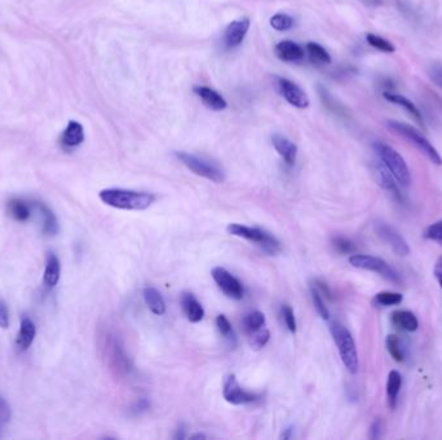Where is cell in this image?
Segmentation results:
<instances>
[{"mask_svg":"<svg viewBox=\"0 0 442 440\" xmlns=\"http://www.w3.org/2000/svg\"><path fill=\"white\" fill-rule=\"evenodd\" d=\"M175 155L181 163L184 164L193 173H196V176L205 177V179H210L216 184L224 182L225 173L217 165L210 163L208 160H205L196 155L189 154V153H184V151H178V153H175Z\"/></svg>","mask_w":442,"mask_h":440,"instance_id":"52a82bcc","label":"cell"},{"mask_svg":"<svg viewBox=\"0 0 442 440\" xmlns=\"http://www.w3.org/2000/svg\"><path fill=\"white\" fill-rule=\"evenodd\" d=\"M216 326H217L219 332H220L225 338L230 340V338L234 337L233 329H232V324H230L229 320H228V318H227L225 315H219V317L216 318Z\"/></svg>","mask_w":442,"mask_h":440,"instance_id":"8d00e7d4","label":"cell"},{"mask_svg":"<svg viewBox=\"0 0 442 440\" xmlns=\"http://www.w3.org/2000/svg\"><path fill=\"white\" fill-rule=\"evenodd\" d=\"M330 332L335 341L340 358L345 368L354 375L359 371V354L356 343L353 340L351 332L340 323L334 322L330 324Z\"/></svg>","mask_w":442,"mask_h":440,"instance_id":"277c9868","label":"cell"},{"mask_svg":"<svg viewBox=\"0 0 442 440\" xmlns=\"http://www.w3.org/2000/svg\"><path fill=\"white\" fill-rule=\"evenodd\" d=\"M293 430H294V427H293V426L287 427L286 430H283V432H282V435H281V439H290V438H291V434H293Z\"/></svg>","mask_w":442,"mask_h":440,"instance_id":"bcb514c9","label":"cell"},{"mask_svg":"<svg viewBox=\"0 0 442 440\" xmlns=\"http://www.w3.org/2000/svg\"><path fill=\"white\" fill-rule=\"evenodd\" d=\"M227 230H228L230 235L243 238L250 242H254L262 248L264 252H267L268 254L274 256V254L281 252V245H279V240L262 228H250V226H245L241 224H230Z\"/></svg>","mask_w":442,"mask_h":440,"instance_id":"5b68a950","label":"cell"},{"mask_svg":"<svg viewBox=\"0 0 442 440\" xmlns=\"http://www.w3.org/2000/svg\"><path fill=\"white\" fill-rule=\"evenodd\" d=\"M383 97H384L388 102L393 104V105L405 109V111H406L417 124H420V125L424 127V118H423V114L420 113V110L417 109V105H415L413 101H410L409 98L402 96L400 93H396L394 90H383Z\"/></svg>","mask_w":442,"mask_h":440,"instance_id":"4fadbf2b","label":"cell"},{"mask_svg":"<svg viewBox=\"0 0 442 440\" xmlns=\"http://www.w3.org/2000/svg\"><path fill=\"white\" fill-rule=\"evenodd\" d=\"M9 326V311L7 303L0 300V328L6 329Z\"/></svg>","mask_w":442,"mask_h":440,"instance_id":"60d3db41","label":"cell"},{"mask_svg":"<svg viewBox=\"0 0 442 440\" xmlns=\"http://www.w3.org/2000/svg\"><path fill=\"white\" fill-rule=\"evenodd\" d=\"M33 203L22 199H12L8 202V212L18 222H26L33 216Z\"/></svg>","mask_w":442,"mask_h":440,"instance_id":"cb8c5ba5","label":"cell"},{"mask_svg":"<svg viewBox=\"0 0 442 440\" xmlns=\"http://www.w3.org/2000/svg\"><path fill=\"white\" fill-rule=\"evenodd\" d=\"M387 350L389 352V355L392 357L397 363H403L406 358H408V351L405 345L402 343L401 338L396 334H389L387 337Z\"/></svg>","mask_w":442,"mask_h":440,"instance_id":"484cf974","label":"cell"},{"mask_svg":"<svg viewBox=\"0 0 442 440\" xmlns=\"http://www.w3.org/2000/svg\"><path fill=\"white\" fill-rule=\"evenodd\" d=\"M307 52L309 55L312 62L317 65H330L331 64V56L328 55V50L319 46V43L311 41L307 44Z\"/></svg>","mask_w":442,"mask_h":440,"instance_id":"83f0119b","label":"cell"},{"mask_svg":"<svg viewBox=\"0 0 442 440\" xmlns=\"http://www.w3.org/2000/svg\"><path fill=\"white\" fill-rule=\"evenodd\" d=\"M427 75L437 88L442 90V64L438 62L431 64L427 67Z\"/></svg>","mask_w":442,"mask_h":440,"instance_id":"836d02e7","label":"cell"},{"mask_svg":"<svg viewBox=\"0 0 442 440\" xmlns=\"http://www.w3.org/2000/svg\"><path fill=\"white\" fill-rule=\"evenodd\" d=\"M375 179H377V184L384 188L385 191L392 196L393 199H396L400 203L403 202V195H402L401 190L399 188L400 185L397 184V181L382 163H377L375 165Z\"/></svg>","mask_w":442,"mask_h":440,"instance_id":"5bb4252c","label":"cell"},{"mask_svg":"<svg viewBox=\"0 0 442 440\" xmlns=\"http://www.w3.org/2000/svg\"><path fill=\"white\" fill-rule=\"evenodd\" d=\"M274 52L276 56L285 62H297L304 57V49L293 41H279Z\"/></svg>","mask_w":442,"mask_h":440,"instance_id":"e0dca14e","label":"cell"},{"mask_svg":"<svg viewBox=\"0 0 442 440\" xmlns=\"http://www.w3.org/2000/svg\"><path fill=\"white\" fill-rule=\"evenodd\" d=\"M273 146L277 150L282 159L285 160V163L290 167L294 165L296 162V155H297V146L295 145L293 141L281 136V135H274L272 137Z\"/></svg>","mask_w":442,"mask_h":440,"instance_id":"ac0fdd59","label":"cell"},{"mask_svg":"<svg viewBox=\"0 0 442 440\" xmlns=\"http://www.w3.org/2000/svg\"><path fill=\"white\" fill-rule=\"evenodd\" d=\"M401 373L399 371H391L388 375V381H387V398H388V406L392 411L397 407V398L401 390Z\"/></svg>","mask_w":442,"mask_h":440,"instance_id":"d4e9b609","label":"cell"},{"mask_svg":"<svg viewBox=\"0 0 442 440\" xmlns=\"http://www.w3.org/2000/svg\"><path fill=\"white\" fill-rule=\"evenodd\" d=\"M403 296L397 292H380L374 297V303L379 306H394V305H400Z\"/></svg>","mask_w":442,"mask_h":440,"instance_id":"4dcf8cb0","label":"cell"},{"mask_svg":"<svg viewBox=\"0 0 442 440\" xmlns=\"http://www.w3.org/2000/svg\"><path fill=\"white\" fill-rule=\"evenodd\" d=\"M434 277H436V280L438 282V284L441 287L442 289V257H440L437 262H436V265H434Z\"/></svg>","mask_w":442,"mask_h":440,"instance_id":"7bdbcfd3","label":"cell"},{"mask_svg":"<svg viewBox=\"0 0 442 440\" xmlns=\"http://www.w3.org/2000/svg\"><path fill=\"white\" fill-rule=\"evenodd\" d=\"M60 275H61V265L58 261V257L55 253H48L47 260H46L44 275H43L44 284L48 288H55L58 286Z\"/></svg>","mask_w":442,"mask_h":440,"instance_id":"603a6c76","label":"cell"},{"mask_svg":"<svg viewBox=\"0 0 442 440\" xmlns=\"http://www.w3.org/2000/svg\"><path fill=\"white\" fill-rule=\"evenodd\" d=\"M383 429H384L383 421H382L380 418H375V420L373 421L371 426H370V434H368V436H370L371 439H379V438L383 435Z\"/></svg>","mask_w":442,"mask_h":440,"instance_id":"ab89813d","label":"cell"},{"mask_svg":"<svg viewBox=\"0 0 442 440\" xmlns=\"http://www.w3.org/2000/svg\"><path fill=\"white\" fill-rule=\"evenodd\" d=\"M211 275H213L215 283L228 297L233 298V300H241L243 297V287L237 277L232 275L228 270L217 266V268L213 269Z\"/></svg>","mask_w":442,"mask_h":440,"instance_id":"9c48e42d","label":"cell"},{"mask_svg":"<svg viewBox=\"0 0 442 440\" xmlns=\"http://www.w3.org/2000/svg\"><path fill=\"white\" fill-rule=\"evenodd\" d=\"M385 125L389 131L400 136L401 139H406L409 144L417 149L429 162H432L436 165H441V155L437 151V149L429 142V139H427L422 132L417 131V128H414L413 125L406 124V123L399 122V121H387Z\"/></svg>","mask_w":442,"mask_h":440,"instance_id":"7a4b0ae2","label":"cell"},{"mask_svg":"<svg viewBox=\"0 0 442 440\" xmlns=\"http://www.w3.org/2000/svg\"><path fill=\"white\" fill-rule=\"evenodd\" d=\"M279 87L281 95L287 102L297 109H305L309 106V98L297 84L288 81L286 78H279Z\"/></svg>","mask_w":442,"mask_h":440,"instance_id":"8fae6325","label":"cell"},{"mask_svg":"<svg viewBox=\"0 0 442 440\" xmlns=\"http://www.w3.org/2000/svg\"><path fill=\"white\" fill-rule=\"evenodd\" d=\"M424 238L442 243V221H437L424 230Z\"/></svg>","mask_w":442,"mask_h":440,"instance_id":"d590c367","label":"cell"},{"mask_svg":"<svg viewBox=\"0 0 442 440\" xmlns=\"http://www.w3.org/2000/svg\"><path fill=\"white\" fill-rule=\"evenodd\" d=\"M98 196L102 203L124 211H144L156 202L153 194L126 188H105L100 191Z\"/></svg>","mask_w":442,"mask_h":440,"instance_id":"6da1fadb","label":"cell"},{"mask_svg":"<svg viewBox=\"0 0 442 440\" xmlns=\"http://www.w3.org/2000/svg\"><path fill=\"white\" fill-rule=\"evenodd\" d=\"M366 41H368V46H371L373 48L377 49L379 52L388 53V55H392L396 52V47H394L392 41L385 39L383 36L375 35V34H366Z\"/></svg>","mask_w":442,"mask_h":440,"instance_id":"f546056e","label":"cell"},{"mask_svg":"<svg viewBox=\"0 0 442 440\" xmlns=\"http://www.w3.org/2000/svg\"><path fill=\"white\" fill-rule=\"evenodd\" d=\"M270 26L277 32H286L294 26V18L286 13H277L270 18Z\"/></svg>","mask_w":442,"mask_h":440,"instance_id":"1f68e13d","label":"cell"},{"mask_svg":"<svg viewBox=\"0 0 442 440\" xmlns=\"http://www.w3.org/2000/svg\"><path fill=\"white\" fill-rule=\"evenodd\" d=\"M373 149L377 155L380 163L384 165L385 168L389 171L397 184L403 188H410L411 185V173L409 167L402 158L399 151H396L392 146L383 144V142H375L373 145Z\"/></svg>","mask_w":442,"mask_h":440,"instance_id":"3957f363","label":"cell"},{"mask_svg":"<svg viewBox=\"0 0 442 440\" xmlns=\"http://www.w3.org/2000/svg\"><path fill=\"white\" fill-rule=\"evenodd\" d=\"M35 334H36V328H35L33 320L27 318V317H24L21 320L20 332L17 336V348L21 351L27 350L33 345Z\"/></svg>","mask_w":442,"mask_h":440,"instance_id":"44dd1931","label":"cell"},{"mask_svg":"<svg viewBox=\"0 0 442 440\" xmlns=\"http://www.w3.org/2000/svg\"><path fill=\"white\" fill-rule=\"evenodd\" d=\"M265 324V315L260 311H253L243 319V329L246 334H253L262 329Z\"/></svg>","mask_w":442,"mask_h":440,"instance_id":"f1b7e54d","label":"cell"},{"mask_svg":"<svg viewBox=\"0 0 442 440\" xmlns=\"http://www.w3.org/2000/svg\"><path fill=\"white\" fill-rule=\"evenodd\" d=\"M311 294L312 300H313V303H314V308L319 311L321 318L328 320V318H330V312H328V306L325 305V301H323V298H322V294H319V291H317V288L314 286H312Z\"/></svg>","mask_w":442,"mask_h":440,"instance_id":"d6a6232c","label":"cell"},{"mask_svg":"<svg viewBox=\"0 0 442 440\" xmlns=\"http://www.w3.org/2000/svg\"><path fill=\"white\" fill-rule=\"evenodd\" d=\"M83 141H84V128L82 124L75 121L67 123L65 131L62 132L61 139H60L61 146L66 150H72L82 145Z\"/></svg>","mask_w":442,"mask_h":440,"instance_id":"9a60e30c","label":"cell"},{"mask_svg":"<svg viewBox=\"0 0 442 440\" xmlns=\"http://www.w3.org/2000/svg\"><path fill=\"white\" fill-rule=\"evenodd\" d=\"M224 399L230 404L234 406H243L250 404L255 400L259 399V395L255 392H246L241 385L238 383L236 375H228L224 380V389H222Z\"/></svg>","mask_w":442,"mask_h":440,"instance_id":"ba28073f","label":"cell"},{"mask_svg":"<svg viewBox=\"0 0 442 440\" xmlns=\"http://www.w3.org/2000/svg\"><path fill=\"white\" fill-rule=\"evenodd\" d=\"M368 6H380L383 4V0H362Z\"/></svg>","mask_w":442,"mask_h":440,"instance_id":"7dc6e473","label":"cell"},{"mask_svg":"<svg viewBox=\"0 0 442 440\" xmlns=\"http://www.w3.org/2000/svg\"><path fill=\"white\" fill-rule=\"evenodd\" d=\"M393 326H397L399 329L406 331V332H415L419 326V322L414 312L409 310H396L393 311L392 317Z\"/></svg>","mask_w":442,"mask_h":440,"instance_id":"7402d4cb","label":"cell"},{"mask_svg":"<svg viewBox=\"0 0 442 440\" xmlns=\"http://www.w3.org/2000/svg\"><path fill=\"white\" fill-rule=\"evenodd\" d=\"M9 418H11V408L8 403L0 397V424L8 422Z\"/></svg>","mask_w":442,"mask_h":440,"instance_id":"b9f144b4","label":"cell"},{"mask_svg":"<svg viewBox=\"0 0 442 440\" xmlns=\"http://www.w3.org/2000/svg\"><path fill=\"white\" fill-rule=\"evenodd\" d=\"M175 439H185V427H184V425L181 424L180 426H179V429L176 430Z\"/></svg>","mask_w":442,"mask_h":440,"instance_id":"f6af8a7d","label":"cell"},{"mask_svg":"<svg viewBox=\"0 0 442 440\" xmlns=\"http://www.w3.org/2000/svg\"><path fill=\"white\" fill-rule=\"evenodd\" d=\"M251 337H253V340H251V346L256 349V350H259V349H262L264 348L268 341H269L270 338V332L268 329H259L257 332H255V334H251Z\"/></svg>","mask_w":442,"mask_h":440,"instance_id":"e575fe53","label":"cell"},{"mask_svg":"<svg viewBox=\"0 0 442 440\" xmlns=\"http://www.w3.org/2000/svg\"><path fill=\"white\" fill-rule=\"evenodd\" d=\"M349 263L353 268H357V269L374 271L394 284L402 283L401 275L383 259H379L375 256H368V254H353L349 257Z\"/></svg>","mask_w":442,"mask_h":440,"instance_id":"8992f818","label":"cell"},{"mask_svg":"<svg viewBox=\"0 0 442 440\" xmlns=\"http://www.w3.org/2000/svg\"><path fill=\"white\" fill-rule=\"evenodd\" d=\"M334 247H335L337 252L343 253V254L354 252V245H353L352 242L348 240V239H345V238H335V239H334Z\"/></svg>","mask_w":442,"mask_h":440,"instance_id":"f35d334b","label":"cell"},{"mask_svg":"<svg viewBox=\"0 0 442 440\" xmlns=\"http://www.w3.org/2000/svg\"><path fill=\"white\" fill-rule=\"evenodd\" d=\"M194 92H196V96L202 99L203 105L208 107L210 110L221 111L228 106V102L225 101V98L213 88L198 85V87H194Z\"/></svg>","mask_w":442,"mask_h":440,"instance_id":"2e32d148","label":"cell"},{"mask_svg":"<svg viewBox=\"0 0 442 440\" xmlns=\"http://www.w3.org/2000/svg\"><path fill=\"white\" fill-rule=\"evenodd\" d=\"M375 231H377V237L382 238L385 243L392 248L393 252L396 253L397 256L403 257V256L409 254L410 247L408 245V242L391 225H388L385 222H377L375 224Z\"/></svg>","mask_w":442,"mask_h":440,"instance_id":"30bf717a","label":"cell"},{"mask_svg":"<svg viewBox=\"0 0 442 440\" xmlns=\"http://www.w3.org/2000/svg\"><path fill=\"white\" fill-rule=\"evenodd\" d=\"M144 298L147 302V308L152 310L156 315H163L166 312V303H164L162 294L153 287H147L144 289Z\"/></svg>","mask_w":442,"mask_h":440,"instance_id":"4316f807","label":"cell"},{"mask_svg":"<svg viewBox=\"0 0 442 440\" xmlns=\"http://www.w3.org/2000/svg\"><path fill=\"white\" fill-rule=\"evenodd\" d=\"M248 29H250V20L248 18L232 21L227 26L225 33H224L225 46L228 48H236L238 46H241L242 41H245Z\"/></svg>","mask_w":442,"mask_h":440,"instance_id":"7c38bea8","label":"cell"},{"mask_svg":"<svg viewBox=\"0 0 442 440\" xmlns=\"http://www.w3.org/2000/svg\"><path fill=\"white\" fill-rule=\"evenodd\" d=\"M33 205L34 209L39 213V216L41 217L43 233L48 237L56 235L58 233V222L55 213L52 212L48 207L41 202H33Z\"/></svg>","mask_w":442,"mask_h":440,"instance_id":"ffe728a7","label":"cell"},{"mask_svg":"<svg viewBox=\"0 0 442 440\" xmlns=\"http://www.w3.org/2000/svg\"><path fill=\"white\" fill-rule=\"evenodd\" d=\"M281 312H282V317H283L285 324L288 328V331L295 334L296 332V320H295L294 310L291 309L288 305H285Z\"/></svg>","mask_w":442,"mask_h":440,"instance_id":"74e56055","label":"cell"},{"mask_svg":"<svg viewBox=\"0 0 442 440\" xmlns=\"http://www.w3.org/2000/svg\"><path fill=\"white\" fill-rule=\"evenodd\" d=\"M181 305H182V310H184L189 322L198 323L205 317V310L199 301L196 300L194 294H190V292H184L181 296Z\"/></svg>","mask_w":442,"mask_h":440,"instance_id":"d6986e66","label":"cell"},{"mask_svg":"<svg viewBox=\"0 0 442 440\" xmlns=\"http://www.w3.org/2000/svg\"><path fill=\"white\" fill-rule=\"evenodd\" d=\"M207 436H206L205 434H196V435H192L190 436V439H206Z\"/></svg>","mask_w":442,"mask_h":440,"instance_id":"c3c4849f","label":"cell"},{"mask_svg":"<svg viewBox=\"0 0 442 440\" xmlns=\"http://www.w3.org/2000/svg\"><path fill=\"white\" fill-rule=\"evenodd\" d=\"M149 406H150V404H149V401H147V399H140L139 401L133 406L132 409H133L135 413H141V412L149 409Z\"/></svg>","mask_w":442,"mask_h":440,"instance_id":"ee69618b","label":"cell"}]
</instances>
